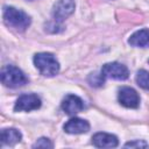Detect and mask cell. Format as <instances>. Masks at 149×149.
<instances>
[{
	"mask_svg": "<svg viewBox=\"0 0 149 149\" xmlns=\"http://www.w3.org/2000/svg\"><path fill=\"white\" fill-rule=\"evenodd\" d=\"M1 81L5 86L16 88L24 86L28 83L27 76L14 65H6L1 70Z\"/></svg>",
	"mask_w": 149,
	"mask_h": 149,
	"instance_id": "3957f363",
	"label": "cell"
},
{
	"mask_svg": "<svg viewBox=\"0 0 149 149\" xmlns=\"http://www.w3.org/2000/svg\"><path fill=\"white\" fill-rule=\"evenodd\" d=\"M148 62H149V61H148Z\"/></svg>",
	"mask_w": 149,
	"mask_h": 149,
	"instance_id": "e0dca14e",
	"label": "cell"
},
{
	"mask_svg": "<svg viewBox=\"0 0 149 149\" xmlns=\"http://www.w3.org/2000/svg\"><path fill=\"white\" fill-rule=\"evenodd\" d=\"M125 147H127V148L128 147H130V148H147V147H149V144L147 142H144V141L137 140V141H132V142L126 143Z\"/></svg>",
	"mask_w": 149,
	"mask_h": 149,
	"instance_id": "2e32d148",
	"label": "cell"
},
{
	"mask_svg": "<svg viewBox=\"0 0 149 149\" xmlns=\"http://www.w3.org/2000/svg\"><path fill=\"white\" fill-rule=\"evenodd\" d=\"M92 143L97 148H115L119 144L118 137L107 133H97L92 137Z\"/></svg>",
	"mask_w": 149,
	"mask_h": 149,
	"instance_id": "30bf717a",
	"label": "cell"
},
{
	"mask_svg": "<svg viewBox=\"0 0 149 149\" xmlns=\"http://www.w3.org/2000/svg\"><path fill=\"white\" fill-rule=\"evenodd\" d=\"M30 1H31V0H30Z\"/></svg>",
	"mask_w": 149,
	"mask_h": 149,
	"instance_id": "ac0fdd59",
	"label": "cell"
},
{
	"mask_svg": "<svg viewBox=\"0 0 149 149\" xmlns=\"http://www.w3.org/2000/svg\"><path fill=\"white\" fill-rule=\"evenodd\" d=\"M64 130L68 134H84L90 130V123L79 118H72L64 125Z\"/></svg>",
	"mask_w": 149,
	"mask_h": 149,
	"instance_id": "9c48e42d",
	"label": "cell"
},
{
	"mask_svg": "<svg viewBox=\"0 0 149 149\" xmlns=\"http://www.w3.org/2000/svg\"><path fill=\"white\" fill-rule=\"evenodd\" d=\"M128 43L137 48L149 47V29H140L135 31L133 35H130Z\"/></svg>",
	"mask_w": 149,
	"mask_h": 149,
	"instance_id": "8fae6325",
	"label": "cell"
},
{
	"mask_svg": "<svg viewBox=\"0 0 149 149\" xmlns=\"http://www.w3.org/2000/svg\"><path fill=\"white\" fill-rule=\"evenodd\" d=\"M136 83L140 87L149 90V72L147 70H140L136 73Z\"/></svg>",
	"mask_w": 149,
	"mask_h": 149,
	"instance_id": "4fadbf2b",
	"label": "cell"
},
{
	"mask_svg": "<svg viewBox=\"0 0 149 149\" xmlns=\"http://www.w3.org/2000/svg\"><path fill=\"white\" fill-rule=\"evenodd\" d=\"M52 147H54L52 142L47 137H41L33 144V148H52Z\"/></svg>",
	"mask_w": 149,
	"mask_h": 149,
	"instance_id": "9a60e30c",
	"label": "cell"
},
{
	"mask_svg": "<svg viewBox=\"0 0 149 149\" xmlns=\"http://www.w3.org/2000/svg\"><path fill=\"white\" fill-rule=\"evenodd\" d=\"M3 21L8 27L19 31H24L30 26V17L28 14L10 6L3 7Z\"/></svg>",
	"mask_w": 149,
	"mask_h": 149,
	"instance_id": "6da1fadb",
	"label": "cell"
},
{
	"mask_svg": "<svg viewBox=\"0 0 149 149\" xmlns=\"http://www.w3.org/2000/svg\"><path fill=\"white\" fill-rule=\"evenodd\" d=\"M101 73L105 78H112V79H118V80H125L128 78L129 72L126 65L113 62V63H107L102 65Z\"/></svg>",
	"mask_w": 149,
	"mask_h": 149,
	"instance_id": "5b68a950",
	"label": "cell"
},
{
	"mask_svg": "<svg viewBox=\"0 0 149 149\" xmlns=\"http://www.w3.org/2000/svg\"><path fill=\"white\" fill-rule=\"evenodd\" d=\"M34 64L44 77H54L59 72V63L50 52H38L34 56Z\"/></svg>",
	"mask_w": 149,
	"mask_h": 149,
	"instance_id": "7a4b0ae2",
	"label": "cell"
},
{
	"mask_svg": "<svg viewBox=\"0 0 149 149\" xmlns=\"http://www.w3.org/2000/svg\"><path fill=\"white\" fill-rule=\"evenodd\" d=\"M22 139L21 133L15 128H5L1 130V143L7 146H14Z\"/></svg>",
	"mask_w": 149,
	"mask_h": 149,
	"instance_id": "7c38bea8",
	"label": "cell"
},
{
	"mask_svg": "<svg viewBox=\"0 0 149 149\" xmlns=\"http://www.w3.org/2000/svg\"><path fill=\"white\" fill-rule=\"evenodd\" d=\"M88 83L91 86H94V87H99L104 84V80H105V77L102 76V73H97V72H93L88 76Z\"/></svg>",
	"mask_w": 149,
	"mask_h": 149,
	"instance_id": "5bb4252c",
	"label": "cell"
},
{
	"mask_svg": "<svg viewBox=\"0 0 149 149\" xmlns=\"http://www.w3.org/2000/svg\"><path fill=\"white\" fill-rule=\"evenodd\" d=\"M62 109L69 114V115H74L84 109V101L74 94H68L62 102Z\"/></svg>",
	"mask_w": 149,
	"mask_h": 149,
	"instance_id": "ba28073f",
	"label": "cell"
},
{
	"mask_svg": "<svg viewBox=\"0 0 149 149\" xmlns=\"http://www.w3.org/2000/svg\"><path fill=\"white\" fill-rule=\"evenodd\" d=\"M119 102L127 108H137L140 105V97L132 87H122L118 94Z\"/></svg>",
	"mask_w": 149,
	"mask_h": 149,
	"instance_id": "52a82bcc",
	"label": "cell"
},
{
	"mask_svg": "<svg viewBox=\"0 0 149 149\" xmlns=\"http://www.w3.org/2000/svg\"><path fill=\"white\" fill-rule=\"evenodd\" d=\"M41 107V99L37 94L28 93L22 94L15 102L14 111L15 112H30Z\"/></svg>",
	"mask_w": 149,
	"mask_h": 149,
	"instance_id": "277c9868",
	"label": "cell"
},
{
	"mask_svg": "<svg viewBox=\"0 0 149 149\" xmlns=\"http://www.w3.org/2000/svg\"><path fill=\"white\" fill-rule=\"evenodd\" d=\"M74 12V1L73 0H57L52 8L54 21L61 23L68 19Z\"/></svg>",
	"mask_w": 149,
	"mask_h": 149,
	"instance_id": "8992f818",
	"label": "cell"
}]
</instances>
